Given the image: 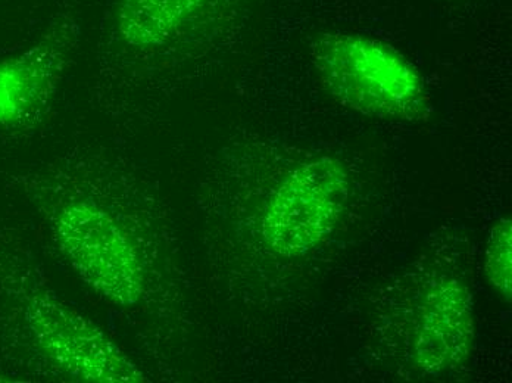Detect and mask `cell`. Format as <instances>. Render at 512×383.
<instances>
[{"instance_id":"6da1fadb","label":"cell","mask_w":512,"mask_h":383,"mask_svg":"<svg viewBox=\"0 0 512 383\" xmlns=\"http://www.w3.org/2000/svg\"><path fill=\"white\" fill-rule=\"evenodd\" d=\"M318 79L349 110L383 120H426L430 95L424 77L398 49L357 33H323L311 45Z\"/></svg>"},{"instance_id":"7a4b0ae2","label":"cell","mask_w":512,"mask_h":383,"mask_svg":"<svg viewBox=\"0 0 512 383\" xmlns=\"http://www.w3.org/2000/svg\"><path fill=\"white\" fill-rule=\"evenodd\" d=\"M351 179L329 155L304 161L280 182L261 219L265 245L284 258H301L333 235L348 204Z\"/></svg>"},{"instance_id":"3957f363","label":"cell","mask_w":512,"mask_h":383,"mask_svg":"<svg viewBox=\"0 0 512 383\" xmlns=\"http://www.w3.org/2000/svg\"><path fill=\"white\" fill-rule=\"evenodd\" d=\"M52 230L74 272L99 297L118 307L142 300V261L126 230L105 208L70 202L55 214Z\"/></svg>"},{"instance_id":"277c9868","label":"cell","mask_w":512,"mask_h":383,"mask_svg":"<svg viewBox=\"0 0 512 383\" xmlns=\"http://www.w3.org/2000/svg\"><path fill=\"white\" fill-rule=\"evenodd\" d=\"M24 320L40 353L65 375L86 382H143L136 364L84 317L46 295H34Z\"/></svg>"},{"instance_id":"5b68a950","label":"cell","mask_w":512,"mask_h":383,"mask_svg":"<svg viewBox=\"0 0 512 383\" xmlns=\"http://www.w3.org/2000/svg\"><path fill=\"white\" fill-rule=\"evenodd\" d=\"M476 319L473 297L457 277L440 276L424 288L417 304L412 360L427 376L461 367L473 353Z\"/></svg>"},{"instance_id":"8992f818","label":"cell","mask_w":512,"mask_h":383,"mask_svg":"<svg viewBox=\"0 0 512 383\" xmlns=\"http://www.w3.org/2000/svg\"><path fill=\"white\" fill-rule=\"evenodd\" d=\"M56 23L39 42L0 61V127L23 129L45 114L64 68L71 33Z\"/></svg>"},{"instance_id":"52a82bcc","label":"cell","mask_w":512,"mask_h":383,"mask_svg":"<svg viewBox=\"0 0 512 383\" xmlns=\"http://www.w3.org/2000/svg\"><path fill=\"white\" fill-rule=\"evenodd\" d=\"M208 0H120L115 15L118 36L136 49L167 45Z\"/></svg>"},{"instance_id":"ba28073f","label":"cell","mask_w":512,"mask_h":383,"mask_svg":"<svg viewBox=\"0 0 512 383\" xmlns=\"http://www.w3.org/2000/svg\"><path fill=\"white\" fill-rule=\"evenodd\" d=\"M485 273L493 291L510 302L512 295V223L511 219L496 221L490 230L485 257Z\"/></svg>"}]
</instances>
